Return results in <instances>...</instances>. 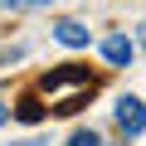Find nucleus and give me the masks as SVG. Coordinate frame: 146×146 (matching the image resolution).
Listing matches in <instances>:
<instances>
[{"instance_id": "nucleus-1", "label": "nucleus", "mask_w": 146, "mask_h": 146, "mask_svg": "<svg viewBox=\"0 0 146 146\" xmlns=\"http://www.w3.org/2000/svg\"><path fill=\"white\" fill-rule=\"evenodd\" d=\"M93 88H98V78L78 63H63V68L39 78V98L49 102V112H78L83 98H93Z\"/></svg>"}, {"instance_id": "nucleus-2", "label": "nucleus", "mask_w": 146, "mask_h": 146, "mask_svg": "<svg viewBox=\"0 0 146 146\" xmlns=\"http://www.w3.org/2000/svg\"><path fill=\"white\" fill-rule=\"evenodd\" d=\"M117 127H122L127 136H141V131H146V102L131 98V93L117 98Z\"/></svg>"}, {"instance_id": "nucleus-3", "label": "nucleus", "mask_w": 146, "mask_h": 146, "mask_svg": "<svg viewBox=\"0 0 146 146\" xmlns=\"http://www.w3.org/2000/svg\"><path fill=\"white\" fill-rule=\"evenodd\" d=\"M54 39H58L63 49H88V39H93V34H88V25H83V20H58V25H54Z\"/></svg>"}, {"instance_id": "nucleus-4", "label": "nucleus", "mask_w": 146, "mask_h": 146, "mask_svg": "<svg viewBox=\"0 0 146 146\" xmlns=\"http://www.w3.org/2000/svg\"><path fill=\"white\" fill-rule=\"evenodd\" d=\"M131 54H136V44H131L127 34H112V39H102V58H107V63L127 68V63H131Z\"/></svg>"}, {"instance_id": "nucleus-5", "label": "nucleus", "mask_w": 146, "mask_h": 146, "mask_svg": "<svg viewBox=\"0 0 146 146\" xmlns=\"http://www.w3.org/2000/svg\"><path fill=\"white\" fill-rule=\"evenodd\" d=\"M15 112H20V122H39V117H44V102H39V98H20Z\"/></svg>"}, {"instance_id": "nucleus-6", "label": "nucleus", "mask_w": 146, "mask_h": 146, "mask_svg": "<svg viewBox=\"0 0 146 146\" xmlns=\"http://www.w3.org/2000/svg\"><path fill=\"white\" fill-rule=\"evenodd\" d=\"M54 0H0V10H44Z\"/></svg>"}, {"instance_id": "nucleus-7", "label": "nucleus", "mask_w": 146, "mask_h": 146, "mask_svg": "<svg viewBox=\"0 0 146 146\" xmlns=\"http://www.w3.org/2000/svg\"><path fill=\"white\" fill-rule=\"evenodd\" d=\"M68 146H102V136H98V131H73Z\"/></svg>"}, {"instance_id": "nucleus-8", "label": "nucleus", "mask_w": 146, "mask_h": 146, "mask_svg": "<svg viewBox=\"0 0 146 146\" xmlns=\"http://www.w3.org/2000/svg\"><path fill=\"white\" fill-rule=\"evenodd\" d=\"M5 117H10V107H5V102H0V127H5Z\"/></svg>"}, {"instance_id": "nucleus-9", "label": "nucleus", "mask_w": 146, "mask_h": 146, "mask_svg": "<svg viewBox=\"0 0 146 146\" xmlns=\"http://www.w3.org/2000/svg\"><path fill=\"white\" fill-rule=\"evenodd\" d=\"M141 44H146V34H141Z\"/></svg>"}]
</instances>
